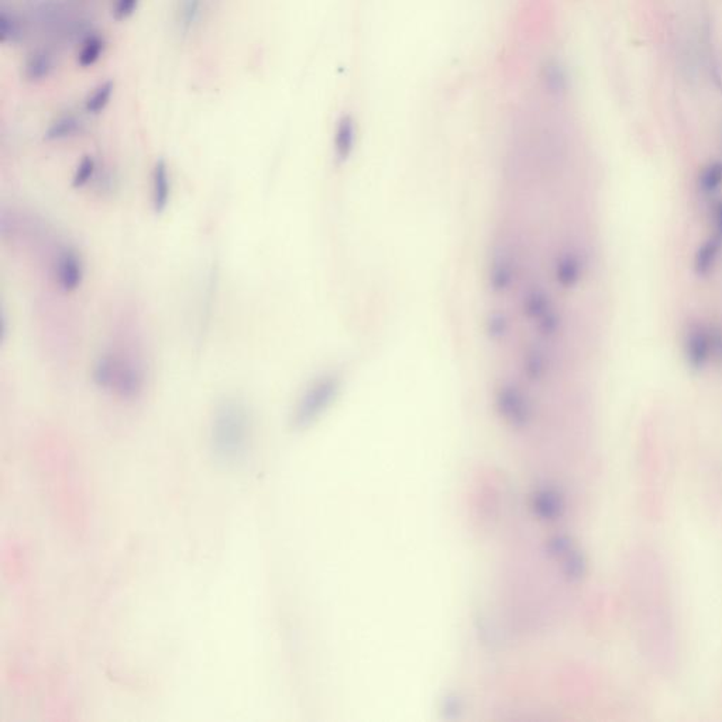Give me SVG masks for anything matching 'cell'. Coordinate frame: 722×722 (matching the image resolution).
Returning a JSON list of instances; mask_svg holds the SVG:
<instances>
[{
	"label": "cell",
	"instance_id": "obj_1",
	"mask_svg": "<svg viewBox=\"0 0 722 722\" xmlns=\"http://www.w3.org/2000/svg\"><path fill=\"white\" fill-rule=\"evenodd\" d=\"M253 438L252 412L239 398H225L210 419V449L216 460L235 464L245 460Z\"/></svg>",
	"mask_w": 722,
	"mask_h": 722
},
{
	"label": "cell",
	"instance_id": "obj_2",
	"mask_svg": "<svg viewBox=\"0 0 722 722\" xmlns=\"http://www.w3.org/2000/svg\"><path fill=\"white\" fill-rule=\"evenodd\" d=\"M94 383L101 389L120 398L136 401L146 389V367L140 357L130 350L111 349L96 360Z\"/></svg>",
	"mask_w": 722,
	"mask_h": 722
},
{
	"label": "cell",
	"instance_id": "obj_3",
	"mask_svg": "<svg viewBox=\"0 0 722 722\" xmlns=\"http://www.w3.org/2000/svg\"><path fill=\"white\" fill-rule=\"evenodd\" d=\"M342 391V376L337 373L322 374L307 387L298 398L291 415V428L304 432L312 428L327 409L334 406Z\"/></svg>",
	"mask_w": 722,
	"mask_h": 722
},
{
	"label": "cell",
	"instance_id": "obj_4",
	"mask_svg": "<svg viewBox=\"0 0 722 722\" xmlns=\"http://www.w3.org/2000/svg\"><path fill=\"white\" fill-rule=\"evenodd\" d=\"M495 408L503 421L515 431H523L532 423V399L522 387L513 381L501 383L495 389Z\"/></svg>",
	"mask_w": 722,
	"mask_h": 722
},
{
	"label": "cell",
	"instance_id": "obj_5",
	"mask_svg": "<svg viewBox=\"0 0 722 722\" xmlns=\"http://www.w3.org/2000/svg\"><path fill=\"white\" fill-rule=\"evenodd\" d=\"M550 344L536 337L523 344L520 354V369L523 379L533 386H540L553 371Z\"/></svg>",
	"mask_w": 722,
	"mask_h": 722
},
{
	"label": "cell",
	"instance_id": "obj_6",
	"mask_svg": "<svg viewBox=\"0 0 722 722\" xmlns=\"http://www.w3.org/2000/svg\"><path fill=\"white\" fill-rule=\"evenodd\" d=\"M518 265L515 255L508 247L500 245L494 250L488 265V288L494 295L508 294L517 281Z\"/></svg>",
	"mask_w": 722,
	"mask_h": 722
},
{
	"label": "cell",
	"instance_id": "obj_7",
	"mask_svg": "<svg viewBox=\"0 0 722 722\" xmlns=\"http://www.w3.org/2000/svg\"><path fill=\"white\" fill-rule=\"evenodd\" d=\"M54 280L63 292H74L81 287L85 268L81 255L72 247H61L57 252L53 264Z\"/></svg>",
	"mask_w": 722,
	"mask_h": 722
},
{
	"label": "cell",
	"instance_id": "obj_8",
	"mask_svg": "<svg viewBox=\"0 0 722 722\" xmlns=\"http://www.w3.org/2000/svg\"><path fill=\"white\" fill-rule=\"evenodd\" d=\"M718 342L709 334L706 327L696 326L687 332L684 349L687 361L694 369H703L717 352Z\"/></svg>",
	"mask_w": 722,
	"mask_h": 722
},
{
	"label": "cell",
	"instance_id": "obj_9",
	"mask_svg": "<svg viewBox=\"0 0 722 722\" xmlns=\"http://www.w3.org/2000/svg\"><path fill=\"white\" fill-rule=\"evenodd\" d=\"M520 308L526 321L535 324L556 307L549 290L540 282H532L523 288Z\"/></svg>",
	"mask_w": 722,
	"mask_h": 722
},
{
	"label": "cell",
	"instance_id": "obj_10",
	"mask_svg": "<svg viewBox=\"0 0 722 722\" xmlns=\"http://www.w3.org/2000/svg\"><path fill=\"white\" fill-rule=\"evenodd\" d=\"M530 508L538 520L543 522H555L565 513V498L556 488H539L530 497Z\"/></svg>",
	"mask_w": 722,
	"mask_h": 722
},
{
	"label": "cell",
	"instance_id": "obj_11",
	"mask_svg": "<svg viewBox=\"0 0 722 722\" xmlns=\"http://www.w3.org/2000/svg\"><path fill=\"white\" fill-rule=\"evenodd\" d=\"M357 143V121L353 116L344 115L334 129V150L337 163L344 164L353 156Z\"/></svg>",
	"mask_w": 722,
	"mask_h": 722
},
{
	"label": "cell",
	"instance_id": "obj_12",
	"mask_svg": "<svg viewBox=\"0 0 722 722\" xmlns=\"http://www.w3.org/2000/svg\"><path fill=\"white\" fill-rule=\"evenodd\" d=\"M716 225H714V235L709 242L704 243L696 257V268L700 274H707L713 268L718 260L719 252L722 247V202L717 206L716 216H714Z\"/></svg>",
	"mask_w": 722,
	"mask_h": 722
},
{
	"label": "cell",
	"instance_id": "obj_13",
	"mask_svg": "<svg viewBox=\"0 0 722 722\" xmlns=\"http://www.w3.org/2000/svg\"><path fill=\"white\" fill-rule=\"evenodd\" d=\"M171 200V175L167 163L158 160L153 168L151 177V203L156 213L167 209Z\"/></svg>",
	"mask_w": 722,
	"mask_h": 722
},
{
	"label": "cell",
	"instance_id": "obj_14",
	"mask_svg": "<svg viewBox=\"0 0 722 722\" xmlns=\"http://www.w3.org/2000/svg\"><path fill=\"white\" fill-rule=\"evenodd\" d=\"M583 275V263L577 253L566 250L557 255L555 263V278L565 290L579 284Z\"/></svg>",
	"mask_w": 722,
	"mask_h": 722
},
{
	"label": "cell",
	"instance_id": "obj_15",
	"mask_svg": "<svg viewBox=\"0 0 722 722\" xmlns=\"http://www.w3.org/2000/svg\"><path fill=\"white\" fill-rule=\"evenodd\" d=\"M54 69L53 54L47 49H37L30 54L24 66V76L29 81H43Z\"/></svg>",
	"mask_w": 722,
	"mask_h": 722
},
{
	"label": "cell",
	"instance_id": "obj_16",
	"mask_svg": "<svg viewBox=\"0 0 722 722\" xmlns=\"http://www.w3.org/2000/svg\"><path fill=\"white\" fill-rule=\"evenodd\" d=\"M82 128H84V125H82L81 119L74 115H64L56 119L49 125L44 138L47 141L66 140V138H74L76 134L81 133Z\"/></svg>",
	"mask_w": 722,
	"mask_h": 722
},
{
	"label": "cell",
	"instance_id": "obj_17",
	"mask_svg": "<svg viewBox=\"0 0 722 722\" xmlns=\"http://www.w3.org/2000/svg\"><path fill=\"white\" fill-rule=\"evenodd\" d=\"M533 326H535V336L538 339L546 343H553L555 340L559 339L560 334H562V315L556 308H553L552 311L540 317L539 321H536Z\"/></svg>",
	"mask_w": 722,
	"mask_h": 722
},
{
	"label": "cell",
	"instance_id": "obj_18",
	"mask_svg": "<svg viewBox=\"0 0 722 722\" xmlns=\"http://www.w3.org/2000/svg\"><path fill=\"white\" fill-rule=\"evenodd\" d=\"M205 0H181L177 12V23L181 33L190 34L202 16Z\"/></svg>",
	"mask_w": 722,
	"mask_h": 722
},
{
	"label": "cell",
	"instance_id": "obj_19",
	"mask_svg": "<svg viewBox=\"0 0 722 722\" xmlns=\"http://www.w3.org/2000/svg\"><path fill=\"white\" fill-rule=\"evenodd\" d=\"M105 39L99 34H92V36L86 37L85 41L82 43L78 57H76V63L81 68L94 67L105 53Z\"/></svg>",
	"mask_w": 722,
	"mask_h": 722
},
{
	"label": "cell",
	"instance_id": "obj_20",
	"mask_svg": "<svg viewBox=\"0 0 722 722\" xmlns=\"http://www.w3.org/2000/svg\"><path fill=\"white\" fill-rule=\"evenodd\" d=\"M556 560L560 562L563 575L567 579L573 580V582L582 579L583 575H585V570H587L584 556L575 545L566 550L565 553H562L559 557H556Z\"/></svg>",
	"mask_w": 722,
	"mask_h": 722
},
{
	"label": "cell",
	"instance_id": "obj_21",
	"mask_svg": "<svg viewBox=\"0 0 722 722\" xmlns=\"http://www.w3.org/2000/svg\"><path fill=\"white\" fill-rule=\"evenodd\" d=\"M486 330L494 343H500L511 334L510 315L504 311H491L486 319Z\"/></svg>",
	"mask_w": 722,
	"mask_h": 722
},
{
	"label": "cell",
	"instance_id": "obj_22",
	"mask_svg": "<svg viewBox=\"0 0 722 722\" xmlns=\"http://www.w3.org/2000/svg\"><path fill=\"white\" fill-rule=\"evenodd\" d=\"M23 23L14 13L2 10L0 13V41L4 44H14L23 39Z\"/></svg>",
	"mask_w": 722,
	"mask_h": 722
},
{
	"label": "cell",
	"instance_id": "obj_23",
	"mask_svg": "<svg viewBox=\"0 0 722 722\" xmlns=\"http://www.w3.org/2000/svg\"><path fill=\"white\" fill-rule=\"evenodd\" d=\"M113 91H115L113 82L101 84V85L94 89L91 95L86 98L85 111L91 113V115H99V113L105 111L106 106L109 105L111 95H113Z\"/></svg>",
	"mask_w": 722,
	"mask_h": 722
},
{
	"label": "cell",
	"instance_id": "obj_24",
	"mask_svg": "<svg viewBox=\"0 0 722 722\" xmlns=\"http://www.w3.org/2000/svg\"><path fill=\"white\" fill-rule=\"evenodd\" d=\"M700 190L703 193H714L722 185V163L709 164L700 175Z\"/></svg>",
	"mask_w": 722,
	"mask_h": 722
},
{
	"label": "cell",
	"instance_id": "obj_25",
	"mask_svg": "<svg viewBox=\"0 0 722 722\" xmlns=\"http://www.w3.org/2000/svg\"><path fill=\"white\" fill-rule=\"evenodd\" d=\"M96 175V161L91 156L82 158L81 163L78 164L74 177H72V187L84 188L88 185Z\"/></svg>",
	"mask_w": 722,
	"mask_h": 722
},
{
	"label": "cell",
	"instance_id": "obj_26",
	"mask_svg": "<svg viewBox=\"0 0 722 722\" xmlns=\"http://www.w3.org/2000/svg\"><path fill=\"white\" fill-rule=\"evenodd\" d=\"M138 0H116L115 9H113L116 20L121 22V20L133 16L134 12L138 9Z\"/></svg>",
	"mask_w": 722,
	"mask_h": 722
}]
</instances>
